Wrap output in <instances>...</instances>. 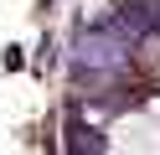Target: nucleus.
Wrapping results in <instances>:
<instances>
[{"instance_id": "1", "label": "nucleus", "mask_w": 160, "mask_h": 155, "mask_svg": "<svg viewBox=\"0 0 160 155\" xmlns=\"http://www.w3.org/2000/svg\"><path fill=\"white\" fill-rule=\"evenodd\" d=\"M114 150H160V114H129L108 129Z\"/></svg>"}]
</instances>
